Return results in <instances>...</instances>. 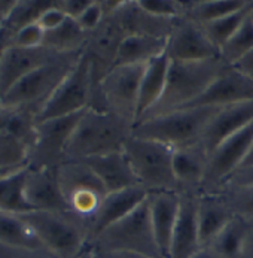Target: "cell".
I'll use <instances>...</instances> for the list:
<instances>
[{"label": "cell", "instance_id": "cell-1", "mask_svg": "<svg viewBox=\"0 0 253 258\" xmlns=\"http://www.w3.org/2000/svg\"><path fill=\"white\" fill-rule=\"evenodd\" d=\"M223 68L226 64L219 57L200 61L170 60L164 93L159 102L139 122L186 108L207 90Z\"/></svg>", "mask_w": 253, "mask_h": 258}, {"label": "cell", "instance_id": "cell-2", "mask_svg": "<svg viewBox=\"0 0 253 258\" xmlns=\"http://www.w3.org/2000/svg\"><path fill=\"white\" fill-rule=\"evenodd\" d=\"M131 127L112 113L88 108L74 127L64 152V161H80L90 157L122 151Z\"/></svg>", "mask_w": 253, "mask_h": 258}, {"label": "cell", "instance_id": "cell-3", "mask_svg": "<svg viewBox=\"0 0 253 258\" xmlns=\"http://www.w3.org/2000/svg\"><path fill=\"white\" fill-rule=\"evenodd\" d=\"M43 248L57 258H80L88 249V224L70 211H32L21 215Z\"/></svg>", "mask_w": 253, "mask_h": 258}, {"label": "cell", "instance_id": "cell-4", "mask_svg": "<svg viewBox=\"0 0 253 258\" xmlns=\"http://www.w3.org/2000/svg\"><path fill=\"white\" fill-rule=\"evenodd\" d=\"M219 108H188L142 121L131 128V135L161 142L170 148L200 144V138Z\"/></svg>", "mask_w": 253, "mask_h": 258}, {"label": "cell", "instance_id": "cell-5", "mask_svg": "<svg viewBox=\"0 0 253 258\" xmlns=\"http://www.w3.org/2000/svg\"><path fill=\"white\" fill-rule=\"evenodd\" d=\"M88 249L125 251L147 258H164L150 222L147 199L130 215L112 224L88 243Z\"/></svg>", "mask_w": 253, "mask_h": 258}, {"label": "cell", "instance_id": "cell-6", "mask_svg": "<svg viewBox=\"0 0 253 258\" xmlns=\"http://www.w3.org/2000/svg\"><path fill=\"white\" fill-rule=\"evenodd\" d=\"M131 169L149 192L178 191V182L173 173V148L161 142L130 135L122 148Z\"/></svg>", "mask_w": 253, "mask_h": 258}, {"label": "cell", "instance_id": "cell-7", "mask_svg": "<svg viewBox=\"0 0 253 258\" xmlns=\"http://www.w3.org/2000/svg\"><path fill=\"white\" fill-rule=\"evenodd\" d=\"M82 52L60 54L49 63L40 66L18 84H15L6 94L2 96V105L5 106H23L37 113L69 75L77 63Z\"/></svg>", "mask_w": 253, "mask_h": 258}, {"label": "cell", "instance_id": "cell-8", "mask_svg": "<svg viewBox=\"0 0 253 258\" xmlns=\"http://www.w3.org/2000/svg\"><path fill=\"white\" fill-rule=\"evenodd\" d=\"M145 64L115 66L100 82L91 109L112 113L131 128L137 121L139 88Z\"/></svg>", "mask_w": 253, "mask_h": 258}, {"label": "cell", "instance_id": "cell-9", "mask_svg": "<svg viewBox=\"0 0 253 258\" xmlns=\"http://www.w3.org/2000/svg\"><path fill=\"white\" fill-rule=\"evenodd\" d=\"M36 127L35 112L23 106L0 105V172L27 167Z\"/></svg>", "mask_w": 253, "mask_h": 258}, {"label": "cell", "instance_id": "cell-10", "mask_svg": "<svg viewBox=\"0 0 253 258\" xmlns=\"http://www.w3.org/2000/svg\"><path fill=\"white\" fill-rule=\"evenodd\" d=\"M96 90L91 60L82 52L72 71L37 113L36 121L42 122L52 118L67 116L91 108Z\"/></svg>", "mask_w": 253, "mask_h": 258}, {"label": "cell", "instance_id": "cell-11", "mask_svg": "<svg viewBox=\"0 0 253 258\" xmlns=\"http://www.w3.org/2000/svg\"><path fill=\"white\" fill-rule=\"evenodd\" d=\"M57 178L69 211L88 224L108 196L105 185L82 161H64L57 167Z\"/></svg>", "mask_w": 253, "mask_h": 258}, {"label": "cell", "instance_id": "cell-12", "mask_svg": "<svg viewBox=\"0 0 253 258\" xmlns=\"http://www.w3.org/2000/svg\"><path fill=\"white\" fill-rule=\"evenodd\" d=\"M85 111L37 122L36 141L32 148L27 167L57 169L63 164L69 139Z\"/></svg>", "mask_w": 253, "mask_h": 258}, {"label": "cell", "instance_id": "cell-13", "mask_svg": "<svg viewBox=\"0 0 253 258\" xmlns=\"http://www.w3.org/2000/svg\"><path fill=\"white\" fill-rule=\"evenodd\" d=\"M253 144V121L234 136L217 145L207 160V170L201 192H217L241 167Z\"/></svg>", "mask_w": 253, "mask_h": 258}, {"label": "cell", "instance_id": "cell-14", "mask_svg": "<svg viewBox=\"0 0 253 258\" xmlns=\"http://www.w3.org/2000/svg\"><path fill=\"white\" fill-rule=\"evenodd\" d=\"M165 52L170 60L176 61H200L219 57V51L209 40L203 26L188 17L175 20Z\"/></svg>", "mask_w": 253, "mask_h": 258}, {"label": "cell", "instance_id": "cell-15", "mask_svg": "<svg viewBox=\"0 0 253 258\" xmlns=\"http://www.w3.org/2000/svg\"><path fill=\"white\" fill-rule=\"evenodd\" d=\"M125 37L118 20L108 17L102 21V24L88 35V40L83 52L90 57L93 64L94 82L99 88L102 79L115 68L116 55L121 46L122 39ZM97 93V90H96ZM96 97V96H94ZM94 102V100H93Z\"/></svg>", "mask_w": 253, "mask_h": 258}, {"label": "cell", "instance_id": "cell-16", "mask_svg": "<svg viewBox=\"0 0 253 258\" xmlns=\"http://www.w3.org/2000/svg\"><path fill=\"white\" fill-rule=\"evenodd\" d=\"M253 102V82L232 66H226L207 90L186 108H223L235 103Z\"/></svg>", "mask_w": 253, "mask_h": 258}, {"label": "cell", "instance_id": "cell-17", "mask_svg": "<svg viewBox=\"0 0 253 258\" xmlns=\"http://www.w3.org/2000/svg\"><path fill=\"white\" fill-rule=\"evenodd\" d=\"M57 55H60V52L46 46L20 48L11 45L0 58V94H6L23 78L49 63Z\"/></svg>", "mask_w": 253, "mask_h": 258}, {"label": "cell", "instance_id": "cell-18", "mask_svg": "<svg viewBox=\"0 0 253 258\" xmlns=\"http://www.w3.org/2000/svg\"><path fill=\"white\" fill-rule=\"evenodd\" d=\"M147 196H149V191L142 185L109 192L103 199L96 215L88 221L90 240H93L96 236H99L112 224L130 215L136 208H139L145 202Z\"/></svg>", "mask_w": 253, "mask_h": 258}, {"label": "cell", "instance_id": "cell-19", "mask_svg": "<svg viewBox=\"0 0 253 258\" xmlns=\"http://www.w3.org/2000/svg\"><path fill=\"white\" fill-rule=\"evenodd\" d=\"M253 121V102L235 103L229 106L219 108L212 116L209 124L206 125L200 145L204 148L207 154H210L217 145H220L228 138L238 133L247 124Z\"/></svg>", "mask_w": 253, "mask_h": 258}, {"label": "cell", "instance_id": "cell-20", "mask_svg": "<svg viewBox=\"0 0 253 258\" xmlns=\"http://www.w3.org/2000/svg\"><path fill=\"white\" fill-rule=\"evenodd\" d=\"M182 194L178 191H153L147 196L150 222L158 248L164 258H168L173 230L181 211Z\"/></svg>", "mask_w": 253, "mask_h": 258}, {"label": "cell", "instance_id": "cell-21", "mask_svg": "<svg viewBox=\"0 0 253 258\" xmlns=\"http://www.w3.org/2000/svg\"><path fill=\"white\" fill-rule=\"evenodd\" d=\"M32 211H69L57 178V169H29L24 185Z\"/></svg>", "mask_w": 253, "mask_h": 258}, {"label": "cell", "instance_id": "cell-22", "mask_svg": "<svg viewBox=\"0 0 253 258\" xmlns=\"http://www.w3.org/2000/svg\"><path fill=\"white\" fill-rule=\"evenodd\" d=\"M207 160L209 154L200 144L173 149V173L181 194H201Z\"/></svg>", "mask_w": 253, "mask_h": 258}, {"label": "cell", "instance_id": "cell-23", "mask_svg": "<svg viewBox=\"0 0 253 258\" xmlns=\"http://www.w3.org/2000/svg\"><path fill=\"white\" fill-rule=\"evenodd\" d=\"M197 209L198 196L182 194L181 211L173 230L168 258H191L201 249Z\"/></svg>", "mask_w": 253, "mask_h": 258}, {"label": "cell", "instance_id": "cell-24", "mask_svg": "<svg viewBox=\"0 0 253 258\" xmlns=\"http://www.w3.org/2000/svg\"><path fill=\"white\" fill-rule=\"evenodd\" d=\"M125 36H150L168 39L175 20L155 17L139 5L137 0H124L121 9L115 14Z\"/></svg>", "mask_w": 253, "mask_h": 258}, {"label": "cell", "instance_id": "cell-25", "mask_svg": "<svg viewBox=\"0 0 253 258\" xmlns=\"http://www.w3.org/2000/svg\"><path fill=\"white\" fill-rule=\"evenodd\" d=\"M80 161L85 163L99 176L102 184L105 185L108 194L119 191V189L130 188V186L140 185L124 151L90 157V158H85Z\"/></svg>", "mask_w": 253, "mask_h": 258}, {"label": "cell", "instance_id": "cell-26", "mask_svg": "<svg viewBox=\"0 0 253 258\" xmlns=\"http://www.w3.org/2000/svg\"><path fill=\"white\" fill-rule=\"evenodd\" d=\"M197 217L203 248L207 246L235 215L222 192H201L198 196Z\"/></svg>", "mask_w": 253, "mask_h": 258}, {"label": "cell", "instance_id": "cell-27", "mask_svg": "<svg viewBox=\"0 0 253 258\" xmlns=\"http://www.w3.org/2000/svg\"><path fill=\"white\" fill-rule=\"evenodd\" d=\"M170 68V58L167 52L147 61L143 69L139 88V103H137V121L136 124L150 111L161 99Z\"/></svg>", "mask_w": 253, "mask_h": 258}, {"label": "cell", "instance_id": "cell-28", "mask_svg": "<svg viewBox=\"0 0 253 258\" xmlns=\"http://www.w3.org/2000/svg\"><path fill=\"white\" fill-rule=\"evenodd\" d=\"M167 39L150 36H125L121 42L115 66H139L164 54Z\"/></svg>", "mask_w": 253, "mask_h": 258}, {"label": "cell", "instance_id": "cell-29", "mask_svg": "<svg viewBox=\"0 0 253 258\" xmlns=\"http://www.w3.org/2000/svg\"><path fill=\"white\" fill-rule=\"evenodd\" d=\"M27 167L11 170L0 175V209L23 215L32 212L24 192Z\"/></svg>", "mask_w": 253, "mask_h": 258}, {"label": "cell", "instance_id": "cell-30", "mask_svg": "<svg viewBox=\"0 0 253 258\" xmlns=\"http://www.w3.org/2000/svg\"><path fill=\"white\" fill-rule=\"evenodd\" d=\"M88 35L76 20L67 18L60 27L45 33L43 46L60 54L83 52Z\"/></svg>", "mask_w": 253, "mask_h": 258}, {"label": "cell", "instance_id": "cell-31", "mask_svg": "<svg viewBox=\"0 0 253 258\" xmlns=\"http://www.w3.org/2000/svg\"><path fill=\"white\" fill-rule=\"evenodd\" d=\"M0 243L20 248H43L21 215L0 209Z\"/></svg>", "mask_w": 253, "mask_h": 258}, {"label": "cell", "instance_id": "cell-32", "mask_svg": "<svg viewBox=\"0 0 253 258\" xmlns=\"http://www.w3.org/2000/svg\"><path fill=\"white\" fill-rule=\"evenodd\" d=\"M249 224L238 217H234L229 224L204 248L212 249L222 258H240V252L249 230Z\"/></svg>", "mask_w": 253, "mask_h": 258}, {"label": "cell", "instance_id": "cell-33", "mask_svg": "<svg viewBox=\"0 0 253 258\" xmlns=\"http://www.w3.org/2000/svg\"><path fill=\"white\" fill-rule=\"evenodd\" d=\"M252 12V11H250ZM253 49V20L252 15L243 21L237 32L229 37L219 49V58L226 66H234L240 58H243Z\"/></svg>", "mask_w": 253, "mask_h": 258}, {"label": "cell", "instance_id": "cell-34", "mask_svg": "<svg viewBox=\"0 0 253 258\" xmlns=\"http://www.w3.org/2000/svg\"><path fill=\"white\" fill-rule=\"evenodd\" d=\"M250 0H197L195 6L185 15L200 24L219 20L241 11Z\"/></svg>", "mask_w": 253, "mask_h": 258}, {"label": "cell", "instance_id": "cell-35", "mask_svg": "<svg viewBox=\"0 0 253 258\" xmlns=\"http://www.w3.org/2000/svg\"><path fill=\"white\" fill-rule=\"evenodd\" d=\"M54 3L55 0H17V5L5 21V26L14 36L21 29L37 23L40 15Z\"/></svg>", "mask_w": 253, "mask_h": 258}, {"label": "cell", "instance_id": "cell-36", "mask_svg": "<svg viewBox=\"0 0 253 258\" xmlns=\"http://www.w3.org/2000/svg\"><path fill=\"white\" fill-rule=\"evenodd\" d=\"M253 8V0L249 2V5L246 8H243L241 11L238 12H234L231 15H226V17H222L219 20L215 21H210V23H206V24H201L206 35L209 37V40L216 46V49L219 51L220 46L232 36L237 29L243 24V21L249 17L250 11Z\"/></svg>", "mask_w": 253, "mask_h": 258}, {"label": "cell", "instance_id": "cell-37", "mask_svg": "<svg viewBox=\"0 0 253 258\" xmlns=\"http://www.w3.org/2000/svg\"><path fill=\"white\" fill-rule=\"evenodd\" d=\"M222 192L232 214L253 225V185H223Z\"/></svg>", "mask_w": 253, "mask_h": 258}, {"label": "cell", "instance_id": "cell-38", "mask_svg": "<svg viewBox=\"0 0 253 258\" xmlns=\"http://www.w3.org/2000/svg\"><path fill=\"white\" fill-rule=\"evenodd\" d=\"M137 2L146 12L155 17L168 18V20H176L182 17L179 0H137Z\"/></svg>", "mask_w": 253, "mask_h": 258}, {"label": "cell", "instance_id": "cell-39", "mask_svg": "<svg viewBox=\"0 0 253 258\" xmlns=\"http://www.w3.org/2000/svg\"><path fill=\"white\" fill-rule=\"evenodd\" d=\"M43 37H45L43 29L37 23H35L17 32L12 39V45L20 48H39L43 46Z\"/></svg>", "mask_w": 253, "mask_h": 258}, {"label": "cell", "instance_id": "cell-40", "mask_svg": "<svg viewBox=\"0 0 253 258\" xmlns=\"http://www.w3.org/2000/svg\"><path fill=\"white\" fill-rule=\"evenodd\" d=\"M0 258H57L46 248H20L0 243Z\"/></svg>", "mask_w": 253, "mask_h": 258}, {"label": "cell", "instance_id": "cell-41", "mask_svg": "<svg viewBox=\"0 0 253 258\" xmlns=\"http://www.w3.org/2000/svg\"><path fill=\"white\" fill-rule=\"evenodd\" d=\"M103 20H105V17H103V12H102L99 0H93L91 5L85 9V12L76 21L79 23V26L87 33H91L93 30H96L102 24Z\"/></svg>", "mask_w": 253, "mask_h": 258}, {"label": "cell", "instance_id": "cell-42", "mask_svg": "<svg viewBox=\"0 0 253 258\" xmlns=\"http://www.w3.org/2000/svg\"><path fill=\"white\" fill-rule=\"evenodd\" d=\"M69 17L58 8V0H55V3L48 8L39 18L37 24L43 29V32H51V30H55L57 27H60Z\"/></svg>", "mask_w": 253, "mask_h": 258}, {"label": "cell", "instance_id": "cell-43", "mask_svg": "<svg viewBox=\"0 0 253 258\" xmlns=\"http://www.w3.org/2000/svg\"><path fill=\"white\" fill-rule=\"evenodd\" d=\"M93 0H58V8L73 20H77Z\"/></svg>", "mask_w": 253, "mask_h": 258}, {"label": "cell", "instance_id": "cell-44", "mask_svg": "<svg viewBox=\"0 0 253 258\" xmlns=\"http://www.w3.org/2000/svg\"><path fill=\"white\" fill-rule=\"evenodd\" d=\"M225 185H253V166L238 169Z\"/></svg>", "mask_w": 253, "mask_h": 258}, {"label": "cell", "instance_id": "cell-45", "mask_svg": "<svg viewBox=\"0 0 253 258\" xmlns=\"http://www.w3.org/2000/svg\"><path fill=\"white\" fill-rule=\"evenodd\" d=\"M234 69H237L244 78H247L250 82H253V49L249 51L243 58H240L234 66Z\"/></svg>", "mask_w": 253, "mask_h": 258}, {"label": "cell", "instance_id": "cell-46", "mask_svg": "<svg viewBox=\"0 0 253 258\" xmlns=\"http://www.w3.org/2000/svg\"><path fill=\"white\" fill-rule=\"evenodd\" d=\"M88 251H90V258H147L125 251H97V249H88Z\"/></svg>", "mask_w": 253, "mask_h": 258}, {"label": "cell", "instance_id": "cell-47", "mask_svg": "<svg viewBox=\"0 0 253 258\" xmlns=\"http://www.w3.org/2000/svg\"><path fill=\"white\" fill-rule=\"evenodd\" d=\"M99 3H100L103 17L108 18V17H113L121 9L124 0H99Z\"/></svg>", "mask_w": 253, "mask_h": 258}, {"label": "cell", "instance_id": "cell-48", "mask_svg": "<svg viewBox=\"0 0 253 258\" xmlns=\"http://www.w3.org/2000/svg\"><path fill=\"white\" fill-rule=\"evenodd\" d=\"M240 258H253V225L249 227L241 252H240Z\"/></svg>", "mask_w": 253, "mask_h": 258}, {"label": "cell", "instance_id": "cell-49", "mask_svg": "<svg viewBox=\"0 0 253 258\" xmlns=\"http://www.w3.org/2000/svg\"><path fill=\"white\" fill-rule=\"evenodd\" d=\"M12 33L6 29V26H0V58L3 57L5 51L12 45Z\"/></svg>", "mask_w": 253, "mask_h": 258}, {"label": "cell", "instance_id": "cell-50", "mask_svg": "<svg viewBox=\"0 0 253 258\" xmlns=\"http://www.w3.org/2000/svg\"><path fill=\"white\" fill-rule=\"evenodd\" d=\"M15 5H17V0H0V26L5 24V21L8 20Z\"/></svg>", "mask_w": 253, "mask_h": 258}, {"label": "cell", "instance_id": "cell-51", "mask_svg": "<svg viewBox=\"0 0 253 258\" xmlns=\"http://www.w3.org/2000/svg\"><path fill=\"white\" fill-rule=\"evenodd\" d=\"M191 258H222L217 255L216 252H213L212 249H209V248H201V249H198L194 255Z\"/></svg>", "mask_w": 253, "mask_h": 258}, {"label": "cell", "instance_id": "cell-52", "mask_svg": "<svg viewBox=\"0 0 253 258\" xmlns=\"http://www.w3.org/2000/svg\"><path fill=\"white\" fill-rule=\"evenodd\" d=\"M250 166H253V144L252 147H250L249 154H247V157H246V160L243 161V164H241L240 169H243V167H250Z\"/></svg>", "mask_w": 253, "mask_h": 258}, {"label": "cell", "instance_id": "cell-53", "mask_svg": "<svg viewBox=\"0 0 253 258\" xmlns=\"http://www.w3.org/2000/svg\"><path fill=\"white\" fill-rule=\"evenodd\" d=\"M80 258H90V251L87 249V252H85V254H83V255H82Z\"/></svg>", "mask_w": 253, "mask_h": 258}, {"label": "cell", "instance_id": "cell-54", "mask_svg": "<svg viewBox=\"0 0 253 258\" xmlns=\"http://www.w3.org/2000/svg\"><path fill=\"white\" fill-rule=\"evenodd\" d=\"M250 15H252V20H253V8H252V12H250Z\"/></svg>", "mask_w": 253, "mask_h": 258}, {"label": "cell", "instance_id": "cell-55", "mask_svg": "<svg viewBox=\"0 0 253 258\" xmlns=\"http://www.w3.org/2000/svg\"><path fill=\"white\" fill-rule=\"evenodd\" d=\"M0 105H2V94H0Z\"/></svg>", "mask_w": 253, "mask_h": 258}, {"label": "cell", "instance_id": "cell-56", "mask_svg": "<svg viewBox=\"0 0 253 258\" xmlns=\"http://www.w3.org/2000/svg\"><path fill=\"white\" fill-rule=\"evenodd\" d=\"M2 173H6V172H0V175H2Z\"/></svg>", "mask_w": 253, "mask_h": 258}]
</instances>
